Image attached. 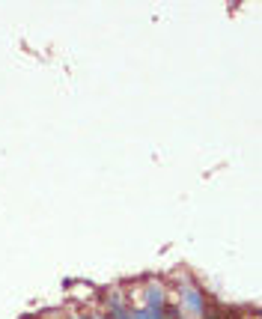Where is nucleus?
Segmentation results:
<instances>
[{
  "label": "nucleus",
  "instance_id": "obj_1",
  "mask_svg": "<svg viewBox=\"0 0 262 319\" xmlns=\"http://www.w3.org/2000/svg\"><path fill=\"white\" fill-rule=\"evenodd\" d=\"M179 295H182V304H185L188 313L203 316V310H206V298H203V292H200L194 284H185V287L179 289Z\"/></svg>",
  "mask_w": 262,
  "mask_h": 319
},
{
  "label": "nucleus",
  "instance_id": "obj_2",
  "mask_svg": "<svg viewBox=\"0 0 262 319\" xmlns=\"http://www.w3.org/2000/svg\"><path fill=\"white\" fill-rule=\"evenodd\" d=\"M164 301H167V298H164V287H158V284H149V287H146V307L161 310Z\"/></svg>",
  "mask_w": 262,
  "mask_h": 319
},
{
  "label": "nucleus",
  "instance_id": "obj_3",
  "mask_svg": "<svg viewBox=\"0 0 262 319\" xmlns=\"http://www.w3.org/2000/svg\"><path fill=\"white\" fill-rule=\"evenodd\" d=\"M179 313H182V307H179V304H170V301H164L161 310H158V319H179Z\"/></svg>",
  "mask_w": 262,
  "mask_h": 319
},
{
  "label": "nucleus",
  "instance_id": "obj_4",
  "mask_svg": "<svg viewBox=\"0 0 262 319\" xmlns=\"http://www.w3.org/2000/svg\"><path fill=\"white\" fill-rule=\"evenodd\" d=\"M131 319H158V310H152V307H140V310H131Z\"/></svg>",
  "mask_w": 262,
  "mask_h": 319
},
{
  "label": "nucleus",
  "instance_id": "obj_5",
  "mask_svg": "<svg viewBox=\"0 0 262 319\" xmlns=\"http://www.w3.org/2000/svg\"><path fill=\"white\" fill-rule=\"evenodd\" d=\"M69 319H81V316H69Z\"/></svg>",
  "mask_w": 262,
  "mask_h": 319
}]
</instances>
